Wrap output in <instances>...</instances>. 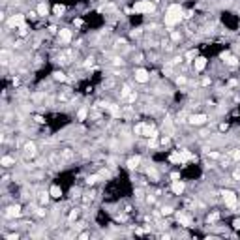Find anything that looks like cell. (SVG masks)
Returning a JSON list of instances; mask_svg holds the SVG:
<instances>
[{
	"instance_id": "obj_1",
	"label": "cell",
	"mask_w": 240,
	"mask_h": 240,
	"mask_svg": "<svg viewBox=\"0 0 240 240\" xmlns=\"http://www.w3.org/2000/svg\"><path fill=\"white\" fill-rule=\"evenodd\" d=\"M180 19H182V8L178 4L169 6V10H167V13H165V25L173 27V25H176V23H180Z\"/></svg>"
},
{
	"instance_id": "obj_2",
	"label": "cell",
	"mask_w": 240,
	"mask_h": 240,
	"mask_svg": "<svg viewBox=\"0 0 240 240\" xmlns=\"http://www.w3.org/2000/svg\"><path fill=\"white\" fill-rule=\"evenodd\" d=\"M133 11H137V13H152L154 4L150 0H139V2H135V6H133Z\"/></svg>"
},
{
	"instance_id": "obj_3",
	"label": "cell",
	"mask_w": 240,
	"mask_h": 240,
	"mask_svg": "<svg viewBox=\"0 0 240 240\" xmlns=\"http://www.w3.org/2000/svg\"><path fill=\"white\" fill-rule=\"evenodd\" d=\"M221 195H223V201H225L229 206H234V205H236V195L233 193V191H229V189H227V191H223Z\"/></svg>"
},
{
	"instance_id": "obj_4",
	"label": "cell",
	"mask_w": 240,
	"mask_h": 240,
	"mask_svg": "<svg viewBox=\"0 0 240 240\" xmlns=\"http://www.w3.org/2000/svg\"><path fill=\"white\" fill-rule=\"evenodd\" d=\"M23 23H25V17H23V15H13V17L8 21V25L13 28V27H23Z\"/></svg>"
},
{
	"instance_id": "obj_5",
	"label": "cell",
	"mask_w": 240,
	"mask_h": 240,
	"mask_svg": "<svg viewBox=\"0 0 240 240\" xmlns=\"http://www.w3.org/2000/svg\"><path fill=\"white\" fill-rule=\"evenodd\" d=\"M135 81H139V83H147L148 81V73L145 69H137L135 71Z\"/></svg>"
},
{
	"instance_id": "obj_6",
	"label": "cell",
	"mask_w": 240,
	"mask_h": 240,
	"mask_svg": "<svg viewBox=\"0 0 240 240\" xmlns=\"http://www.w3.org/2000/svg\"><path fill=\"white\" fill-rule=\"evenodd\" d=\"M205 120H206V116L205 114H195V116H191V120H189V122L191 124H205Z\"/></svg>"
},
{
	"instance_id": "obj_7",
	"label": "cell",
	"mask_w": 240,
	"mask_h": 240,
	"mask_svg": "<svg viewBox=\"0 0 240 240\" xmlns=\"http://www.w3.org/2000/svg\"><path fill=\"white\" fill-rule=\"evenodd\" d=\"M58 38H60L62 41H69V39H71V32H69L68 28H62L60 34H58Z\"/></svg>"
},
{
	"instance_id": "obj_8",
	"label": "cell",
	"mask_w": 240,
	"mask_h": 240,
	"mask_svg": "<svg viewBox=\"0 0 240 240\" xmlns=\"http://www.w3.org/2000/svg\"><path fill=\"white\" fill-rule=\"evenodd\" d=\"M173 191H175V193H182V191H184V182L175 180L173 182Z\"/></svg>"
},
{
	"instance_id": "obj_9",
	"label": "cell",
	"mask_w": 240,
	"mask_h": 240,
	"mask_svg": "<svg viewBox=\"0 0 240 240\" xmlns=\"http://www.w3.org/2000/svg\"><path fill=\"white\" fill-rule=\"evenodd\" d=\"M178 221H180V223H184L186 227H189V225H191V220L188 218L186 214H178Z\"/></svg>"
},
{
	"instance_id": "obj_10",
	"label": "cell",
	"mask_w": 240,
	"mask_h": 240,
	"mask_svg": "<svg viewBox=\"0 0 240 240\" xmlns=\"http://www.w3.org/2000/svg\"><path fill=\"white\" fill-rule=\"evenodd\" d=\"M60 195H62V189H60L58 186H53V188H51V197H55V199H58Z\"/></svg>"
},
{
	"instance_id": "obj_11",
	"label": "cell",
	"mask_w": 240,
	"mask_h": 240,
	"mask_svg": "<svg viewBox=\"0 0 240 240\" xmlns=\"http://www.w3.org/2000/svg\"><path fill=\"white\" fill-rule=\"evenodd\" d=\"M205 66H206V58H197V60H195V69H197V71H201Z\"/></svg>"
},
{
	"instance_id": "obj_12",
	"label": "cell",
	"mask_w": 240,
	"mask_h": 240,
	"mask_svg": "<svg viewBox=\"0 0 240 240\" xmlns=\"http://www.w3.org/2000/svg\"><path fill=\"white\" fill-rule=\"evenodd\" d=\"M19 212H21V208H19V206H11L6 214L10 216V218H13V216H19Z\"/></svg>"
},
{
	"instance_id": "obj_13",
	"label": "cell",
	"mask_w": 240,
	"mask_h": 240,
	"mask_svg": "<svg viewBox=\"0 0 240 240\" xmlns=\"http://www.w3.org/2000/svg\"><path fill=\"white\" fill-rule=\"evenodd\" d=\"M47 11H49V10H47V6H45V4H39V6H38V15L45 17V15H47Z\"/></svg>"
},
{
	"instance_id": "obj_14",
	"label": "cell",
	"mask_w": 240,
	"mask_h": 240,
	"mask_svg": "<svg viewBox=\"0 0 240 240\" xmlns=\"http://www.w3.org/2000/svg\"><path fill=\"white\" fill-rule=\"evenodd\" d=\"M107 109L111 111V114H113V116H118V114H120V111H118V107H116V105H107Z\"/></svg>"
},
{
	"instance_id": "obj_15",
	"label": "cell",
	"mask_w": 240,
	"mask_h": 240,
	"mask_svg": "<svg viewBox=\"0 0 240 240\" xmlns=\"http://www.w3.org/2000/svg\"><path fill=\"white\" fill-rule=\"evenodd\" d=\"M139 161H141V158H133V159H130V167H131V169H133V167H137Z\"/></svg>"
},
{
	"instance_id": "obj_16",
	"label": "cell",
	"mask_w": 240,
	"mask_h": 240,
	"mask_svg": "<svg viewBox=\"0 0 240 240\" xmlns=\"http://www.w3.org/2000/svg\"><path fill=\"white\" fill-rule=\"evenodd\" d=\"M11 163H13V159H11V158H4V159H2V165H4V167H10Z\"/></svg>"
},
{
	"instance_id": "obj_17",
	"label": "cell",
	"mask_w": 240,
	"mask_h": 240,
	"mask_svg": "<svg viewBox=\"0 0 240 240\" xmlns=\"http://www.w3.org/2000/svg\"><path fill=\"white\" fill-rule=\"evenodd\" d=\"M85 116H86V109H81V111H79V118L85 120Z\"/></svg>"
},
{
	"instance_id": "obj_18",
	"label": "cell",
	"mask_w": 240,
	"mask_h": 240,
	"mask_svg": "<svg viewBox=\"0 0 240 240\" xmlns=\"http://www.w3.org/2000/svg\"><path fill=\"white\" fill-rule=\"evenodd\" d=\"M34 148H36V147L32 145V143H30V145H27V152H30V154H32V152H34Z\"/></svg>"
},
{
	"instance_id": "obj_19",
	"label": "cell",
	"mask_w": 240,
	"mask_h": 240,
	"mask_svg": "<svg viewBox=\"0 0 240 240\" xmlns=\"http://www.w3.org/2000/svg\"><path fill=\"white\" fill-rule=\"evenodd\" d=\"M96 180H98V176H88V180H86V182H88V184H94Z\"/></svg>"
},
{
	"instance_id": "obj_20",
	"label": "cell",
	"mask_w": 240,
	"mask_h": 240,
	"mask_svg": "<svg viewBox=\"0 0 240 240\" xmlns=\"http://www.w3.org/2000/svg\"><path fill=\"white\" fill-rule=\"evenodd\" d=\"M55 77H56L58 81H64V79H66V77H64V73H55Z\"/></svg>"
},
{
	"instance_id": "obj_21",
	"label": "cell",
	"mask_w": 240,
	"mask_h": 240,
	"mask_svg": "<svg viewBox=\"0 0 240 240\" xmlns=\"http://www.w3.org/2000/svg\"><path fill=\"white\" fill-rule=\"evenodd\" d=\"M55 11H56V13H62V11H64V8H62V6H56V8H55Z\"/></svg>"
},
{
	"instance_id": "obj_22",
	"label": "cell",
	"mask_w": 240,
	"mask_h": 240,
	"mask_svg": "<svg viewBox=\"0 0 240 240\" xmlns=\"http://www.w3.org/2000/svg\"><path fill=\"white\" fill-rule=\"evenodd\" d=\"M234 229H240V220H236V221H234Z\"/></svg>"
}]
</instances>
